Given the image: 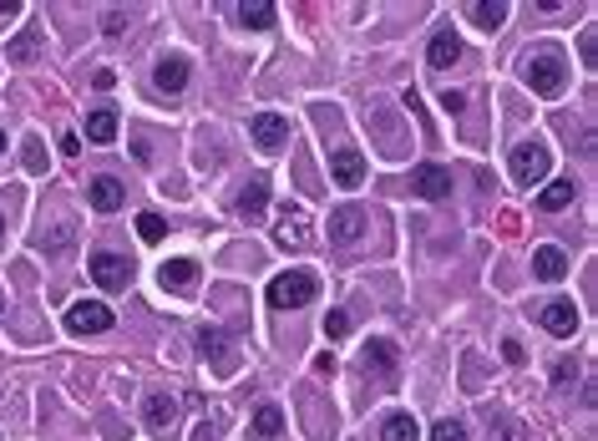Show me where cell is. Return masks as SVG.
Returning a JSON list of instances; mask_svg holds the SVG:
<instances>
[{
  "instance_id": "obj_38",
  "label": "cell",
  "mask_w": 598,
  "mask_h": 441,
  "mask_svg": "<svg viewBox=\"0 0 598 441\" xmlns=\"http://www.w3.org/2000/svg\"><path fill=\"white\" fill-rule=\"evenodd\" d=\"M0 239H5V219H0Z\"/></svg>"
},
{
  "instance_id": "obj_1",
  "label": "cell",
  "mask_w": 598,
  "mask_h": 441,
  "mask_svg": "<svg viewBox=\"0 0 598 441\" xmlns=\"http://www.w3.org/2000/svg\"><path fill=\"white\" fill-rule=\"evenodd\" d=\"M315 295H319V285H315L309 269H290V274H274V279H269V305H274V310H305Z\"/></svg>"
},
{
  "instance_id": "obj_25",
  "label": "cell",
  "mask_w": 598,
  "mask_h": 441,
  "mask_svg": "<svg viewBox=\"0 0 598 441\" xmlns=\"http://www.w3.org/2000/svg\"><path fill=\"white\" fill-rule=\"evenodd\" d=\"M280 431H284V411H280V406H259V411H254V436H280Z\"/></svg>"
},
{
  "instance_id": "obj_14",
  "label": "cell",
  "mask_w": 598,
  "mask_h": 441,
  "mask_svg": "<svg viewBox=\"0 0 598 441\" xmlns=\"http://www.w3.org/2000/svg\"><path fill=\"white\" fill-rule=\"evenodd\" d=\"M157 285H163L167 295H178V289H193V285H198V264H193V259H167L163 269H157Z\"/></svg>"
},
{
  "instance_id": "obj_22",
  "label": "cell",
  "mask_w": 598,
  "mask_h": 441,
  "mask_svg": "<svg viewBox=\"0 0 598 441\" xmlns=\"http://www.w3.org/2000/svg\"><path fill=\"white\" fill-rule=\"evenodd\" d=\"M239 21L254 31H274V21H280V5L274 0H249V5H239Z\"/></svg>"
},
{
  "instance_id": "obj_16",
  "label": "cell",
  "mask_w": 598,
  "mask_h": 441,
  "mask_svg": "<svg viewBox=\"0 0 598 441\" xmlns=\"http://www.w3.org/2000/svg\"><path fill=\"white\" fill-rule=\"evenodd\" d=\"M142 416H147V427L153 431H173V421H178V401L163 396V390H153V396L142 401Z\"/></svg>"
},
{
  "instance_id": "obj_24",
  "label": "cell",
  "mask_w": 598,
  "mask_h": 441,
  "mask_svg": "<svg viewBox=\"0 0 598 441\" xmlns=\"http://www.w3.org/2000/svg\"><path fill=\"white\" fill-rule=\"evenodd\" d=\"M381 441H421V427H416V416L406 411H395L381 421Z\"/></svg>"
},
{
  "instance_id": "obj_18",
  "label": "cell",
  "mask_w": 598,
  "mask_h": 441,
  "mask_svg": "<svg viewBox=\"0 0 598 441\" xmlns=\"http://www.w3.org/2000/svg\"><path fill=\"white\" fill-rule=\"evenodd\" d=\"M573 198H578V183H573V178L547 183L543 193H537V213H558V208H568Z\"/></svg>"
},
{
  "instance_id": "obj_35",
  "label": "cell",
  "mask_w": 598,
  "mask_h": 441,
  "mask_svg": "<svg viewBox=\"0 0 598 441\" xmlns=\"http://www.w3.org/2000/svg\"><path fill=\"white\" fill-rule=\"evenodd\" d=\"M193 441H223V436H218V421H204V427L193 431Z\"/></svg>"
},
{
  "instance_id": "obj_34",
  "label": "cell",
  "mask_w": 598,
  "mask_h": 441,
  "mask_svg": "<svg viewBox=\"0 0 598 441\" xmlns=\"http://www.w3.org/2000/svg\"><path fill=\"white\" fill-rule=\"evenodd\" d=\"M584 66H588V71L598 66V52H593V31H584Z\"/></svg>"
},
{
  "instance_id": "obj_17",
  "label": "cell",
  "mask_w": 598,
  "mask_h": 441,
  "mask_svg": "<svg viewBox=\"0 0 598 441\" xmlns=\"http://www.w3.org/2000/svg\"><path fill=\"white\" fill-rule=\"evenodd\" d=\"M198 351H204L218 371H233V345H229L223 330H208V324H204V330H198Z\"/></svg>"
},
{
  "instance_id": "obj_13",
  "label": "cell",
  "mask_w": 598,
  "mask_h": 441,
  "mask_svg": "<svg viewBox=\"0 0 598 441\" xmlns=\"http://www.w3.org/2000/svg\"><path fill=\"white\" fill-rule=\"evenodd\" d=\"M365 234V213L360 208H335L330 213V244H356Z\"/></svg>"
},
{
  "instance_id": "obj_31",
  "label": "cell",
  "mask_w": 598,
  "mask_h": 441,
  "mask_svg": "<svg viewBox=\"0 0 598 441\" xmlns=\"http://www.w3.org/2000/svg\"><path fill=\"white\" fill-rule=\"evenodd\" d=\"M21 157H26V168H31V173L46 168V147H41V143H26V153H21Z\"/></svg>"
},
{
  "instance_id": "obj_32",
  "label": "cell",
  "mask_w": 598,
  "mask_h": 441,
  "mask_svg": "<svg viewBox=\"0 0 598 441\" xmlns=\"http://www.w3.org/2000/svg\"><path fill=\"white\" fill-rule=\"evenodd\" d=\"M56 147H62V157H77L81 153V137H77V132H62V143H56Z\"/></svg>"
},
{
  "instance_id": "obj_28",
  "label": "cell",
  "mask_w": 598,
  "mask_h": 441,
  "mask_svg": "<svg viewBox=\"0 0 598 441\" xmlns=\"http://www.w3.org/2000/svg\"><path fill=\"white\" fill-rule=\"evenodd\" d=\"M138 234H142V244H157V239L167 234V223L157 219V213H142V219H138Z\"/></svg>"
},
{
  "instance_id": "obj_6",
  "label": "cell",
  "mask_w": 598,
  "mask_h": 441,
  "mask_svg": "<svg viewBox=\"0 0 598 441\" xmlns=\"http://www.w3.org/2000/svg\"><path fill=\"white\" fill-rule=\"evenodd\" d=\"M87 269H91V279H97L102 289H122L132 279V259H128V254H91Z\"/></svg>"
},
{
  "instance_id": "obj_2",
  "label": "cell",
  "mask_w": 598,
  "mask_h": 441,
  "mask_svg": "<svg viewBox=\"0 0 598 441\" xmlns=\"http://www.w3.org/2000/svg\"><path fill=\"white\" fill-rule=\"evenodd\" d=\"M522 77H527V87L537 91V97H563V81H568V61H563V52H533V61L522 66Z\"/></svg>"
},
{
  "instance_id": "obj_8",
  "label": "cell",
  "mask_w": 598,
  "mask_h": 441,
  "mask_svg": "<svg viewBox=\"0 0 598 441\" xmlns=\"http://www.w3.org/2000/svg\"><path fill=\"white\" fill-rule=\"evenodd\" d=\"M411 188L436 203V198L451 193V168H441V163H421V168H411Z\"/></svg>"
},
{
  "instance_id": "obj_9",
  "label": "cell",
  "mask_w": 598,
  "mask_h": 441,
  "mask_svg": "<svg viewBox=\"0 0 598 441\" xmlns=\"http://www.w3.org/2000/svg\"><path fill=\"white\" fill-rule=\"evenodd\" d=\"M188 56H163V61H157V71H153V81H157V91H163V97H178L183 87H188Z\"/></svg>"
},
{
  "instance_id": "obj_39",
  "label": "cell",
  "mask_w": 598,
  "mask_h": 441,
  "mask_svg": "<svg viewBox=\"0 0 598 441\" xmlns=\"http://www.w3.org/2000/svg\"><path fill=\"white\" fill-rule=\"evenodd\" d=\"M0 320H5V305H0Z\"/></svg>"
},
{
  "instance_id": "obj_19",
  "label": "cell",
  "mask_w": 598,
  "mask_h": 441,
  "mask_svg": "<svg viewBox=\"0 0 598 441\" xmlns=\"http://www.w3.org/2000/svg\"><path fill=\"white\" fill-rule=\"evenodd\" d=\"M87 198H91L97 213H117V208H122V183H117V178H91Z\"/></svg>"
},
{
  "instance_id": "obj_27",
  "label": "cell",
  "mask_w": 598,
  "mask_h": 441,
  "mask_svg": "<svg viewBox=\"0 0 598 441\" xmlns=\"http://www.w3.org/2000/svg\"><path fill=\"white\" fill-rule=\"evenodd\" d=\"M432 441H467V421L461 416H441L432 427Z\"/></svg>"
},
{
  "instance_id": "obj_30",
  "label": "cell",
  "mask_w": 598,
  "mask_h": 441,
  "mask_svg": "<svg viewBox=\"0 0 598 441\" xmlns=\"http://www.w3.org/2000/svg\"><path fill=\"white\" fill-rule=\"evenodd\" d=\"M436 102H441V112H451V117H457L461 107H467V91H441Z\"/></svg>"
},
{
  "instance_id": "obj_5",
  "label": "cell",
  "mask_w": 598,
  "mask_h": 441,
  "mask_svg": "<svg viewBox=\"0 0 598 441\" xmlns=\"http://www.w3.org/2000/svg\"><path fill=\"white\" fill-rule=\"evenodd\" d=\"M309 239H315L309 213L299 203H290V208H284V219L274 223V244H280V249H309Z\"/></svg>"
},
{
  "instance_id": "obj_29",
  "label": "cell",
  "mask_w": 598,
  "mask_h": 441,
  "mask_svg": "<svg viewBox=\"0 0 598 441\" xmlns=\"http://www.w3.org/2000/svg\"><path fill=\"white\" fill-rule=\"evenodd\" d=\"M325 335H330V340H345V335H350V314H345V310H330V314H325Z\"/></svg>"
},
{
  "instance_id": "obj_20",
  "label": "cell",
  "mask_w": 598,
  "mask_h": 441,
  "mask_svg": "<svg viewBox=\"0 0 598 441\" xmlns=\"http://www.w3.org/2000/svg\"><path fill=\"white\" fill-rule=\"evenodd\" d=\"M264 208H269V178H249V188L239 193V213L254 223V219H264Z\"/></svg>"
},
{
  "instance_id": "obj_4",
  "label": "cell",
  "mask_w": 598,
  "mask_h": 441,
  "mask_svg": "<svg viewBox=\"0 0 598 441\" xmlns=\"http://www.w3.org/2000/svg\"><path fill=\"white\" fill-rule=\"evenodd\" d=\"M66 330L71 335H102V330H112V310H107L102 299H77L66 310Z\"/></svg>"
},
{
  "instance_id": "obj_12",
  "label": "cell",
  "mask_w": 598,
  "mask_h": 441,
  "mask_svg": "<svg viewBox=\"0 0 598 441\" xmlns=\"http://www.w3.org/2000/svg\"><path fill=\"white\" fill-rule=\"evenodd\" d=\"M360 365H365L370 376L395 380V365H401V361H395V345H391V340H370V345H365V355H360Z\"/></svg>"
},
{
  "instance_id": "obj_37",
  "label": "cell",
  "mask_w": 598,
  "mask_h": 441,
  "mask_svg": "<svg viewBox=\"0 0 598 441\" xmlns=\"http://www.w3.org/2000/svg\"><path fill=\"white\" fill-rule=\"evenodd\" d=\"M0 157H5V132H0Z\"/></svg>"
},
{
  "instance_id": "obj_23",
  "label": "cell",
  "mask_w": 598,
  "mask_h": 441,
  "mask_svg": "<svg viewBox=\"0 0 598 441\" xmlns=\"http://www.w3.org/2000/svg\"><path fill=\"white\" fill-rule=\"evenodd\" d=\"M467 21L477 31H497L502 21H508V5H497V0H477V5H467Z\"/></svg>"
},
{
  "instance_id": "obj_11",
  "label": "cell",
  "mask_w": 598,
  "mask_h": 441,
  "mask_svg": "<svg viewBox=\"0 0 598 441\" xmlns=\"http://www.w3.org/2000/svg\"><path fill=\"white\" fill-rule=\"evenodd\" d=\"M249 132H254V143L264 147V153H280V147H284V137H290V122H284L280 112H259V117H254V127H249Z\"/></svg>"
},
{
  "instance_id": "obj_26",
  "label": "cell",
  "mask_w": 598,
  "mask_h": 441,
  "mask_svg": "<svg viewBox=\"0 0 598 441\" xmlns=\"http://www.w3.org/2000/svg\"><path fill=\"white\" fill-rule=\"evenodd\" d=\"M87 137H91V143H112V137H117V112H107V107H102V112H91V117H87Z\"/></svg>"
},
{
  "instance_id": "obj_21",
  "label": "cell",
  "mask_w": 598,
  "mask_h": 441,
  "mask_svg": "<svg viewBox=\"0 0 598 441\" xmlns=\"http://www.w3.org/2000/svg\"><path fill=\"white\" fill-rule=\"evenodd\" d=\"M461 61V41L451 36V31H441V36L432 41V52H426V66L432 71H446V66H457Z\"/></svg>"
},
{
  "instance_id": "obj_36",
  "label": "cell",
  "mask_w": 598,
  "mask_h": 441,
  "mask_svg": "<svg viewBox=\"0 0 598 441\" xmlns=\"http://www.w3.org/2000/svg\"><path fill=\"white\" fill-rule=\"evenodd\" d=\"M15 61H31V56H36V52H31V36H21V41H15Z\"/></svg>"
},
{
  "instance_id": "obj_33",
  "label": "cell",
  "mask_w": 598,
  "mask_h": 441,
  "mask_svg": "<svg viewBox=\"0 0 598 441\" xmlns=\"http://www.w3.org/2000/svg\"><path fill=\"white\" fill-rule=\"evenodd\" d=\"M102 26H107V36H122V26H128V15H122V11H107V21H102Z\"/></svg>"
},
{
  "instance_id": "obj_3",
  "label": "cell",
  "mask_w": 598,
  "mask_h": 441,
  "mask_svg": "<svg viewBox=\"0 0 598 441\" xmlns=\"http://www.w3.org/2000/svg\"><path fill=\"white\" fill-rule=\"evenodd\" d=\"M547 168H553V153H547L543 143H517V147H512V178H517L522 188L543 183Z\"/></svg>"
},
{
  "instance_id": "obj_7",
  "label": "cell",
  "mask_w": 598,
  "mask_h": 441,
  "mask_svg": "<svg viewBox=\"0 0 598 441\" xmlns=\"http://www.w3.org/2000/svg\"><path fill=\"white\" fill-rule=\"evenodd\" d=\"M537 324H543L547 335L568 340L573 330H578V310H573V299H547L543 310H537Z\"/></svg>"
},
{
  "instance_id": "obj_10",
  "label": "cell",
  "mask_w": 598,
  "mask_h": 441,
  "mask_svg": "<svg viewBox=\"0 0 598 441\" xmlns=\"http://www.w3.org/2000/svg\"><path fill=\"white\" fill-rule=\"evenodd\" d=\"M330 178L340 183V188H360V183H365V157H360L356 147H340V153L330 157Z\"/></svg>"
},
{
  "instance_id": "obj_15",
  "label": "cell",
  "mask_w": 598,
  "mask_h": 441,
  "mask_svg": "<svg viewBox=\"0 0 598 441\" xmlns=\"http://www.w3.org/2000/svg\"><path fill=\"white\" fill-rule=\"evenodd\" d=\"M533 274L543 279V285L563 279V274H568V254H563L558 244H543V249H533Z\"/></svg>"
}]
</instances>
